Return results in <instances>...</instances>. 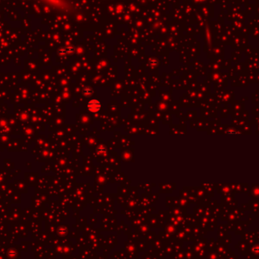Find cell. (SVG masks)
<instances>
[{"instance_id": "obj_1", "label": "cell", "mask_w": 259, "mask_h": 259, "mask_svg": "<svg viewBox=\"0 0 259 259\" xmlns=\"http://www.w3.org/2000/svg\"><path fill=\"white\" fill-rule=\"evenodd\" d=\"M87 108L90 112H97L101 108V103L97 99H92L87 104Z\"/></svg>"}, {"instance_id": "obj_3", "label": "cell", "mask_w": 259, "mask_h": 259, "mask_svg": "<svg viewBox=\"0 0 259 259\" xmlns=\"http://www.w3.org/2000/svg\"><path fill=\"white\" fill-rule=\"evenodd\" d=\"M252 252L256 253V254H259V246H256L252 249Z\"/></svg>"}, {"instance_id": "obj_4", "label": "cell", "mask_w": 259, "mask_h": 259, "mask_svg": "<svg viewBox=\"0 0 259 259\" xmlns=\"http://www.w3.org/2000/svg\"><path fill=\"white\" fill-rule=\"evenodd\" d=\"M258 129H259V127H258Z\"/></svg>"}, {"instance_id": "obj_2", "label": "cell", "mask_w": 259, "mask_h": 259, "mask_svg": "<svg viewBox=\"0 0 259 259\" xmlns=\"http://www.w3.org/2000/svg\"><path fill=\"white\" fill-rule=\"evenodd\" d=\"M83 93H84L85 95H91V94H92V92H93V90H92L90 87H86L83 89Z\"/></svg>"}]
</instances>
